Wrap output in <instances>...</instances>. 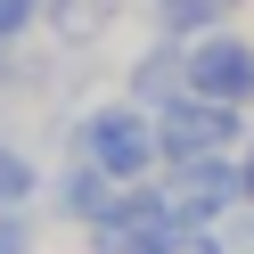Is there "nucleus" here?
Here are the masks:
<instances>
[{
	"mask_svg": "<svg viewBox=\"0 0 254 254\" xmlns=\"http://www.w3.org/2000/svg\"><path fill=\"white\" fill-rule=\"evenodd\" d=\"M172 230H181V213H172L164 181H131V189H115V205L82 230V246L90 254H156Z\"/></svg>",
	"mask_w": 254,
	"mask_h": 254,
	"instance_id": "obj_3",
	"label": "nucleus"
},
{
	"mask_svg": "<svg viewBox=\"0 0 254 254\" xmlns=\"http://www.w3.org/2000/svg\"><path fill=\"white\" fill-rule=\"evenodd\" d=\"M41 17H50V0H0V50H17Z\"/></svg>",
	"mask_w": 254,
	"mask_h": 254,
	"instance_id": "obj_12",
	"label": "nucleus"
},
{
	"mask_svg": "<svg viewBox=\"0 0 254 254\" xmlns=\"http://www.w3.org/2000/svg\"><path fill=\"white\" fill-rule=\"evenodd\" d=\"M115 189H123V181H107V172L90 164V156H66V164L50 172V189H41V197H50V213H58V221L90 230V221H99L107 205H115Z\"/></svg>",
	"mask_w": 254,
	"mask_h": 254,
	"instance_id": "obj_6",
	"label": "nucleus"
},
{
	"mask_svg": "<svg viewBox=\"0 0 254 254\" xmlns=\"http://www.w3.org/2000/svg\"><path fill=\"white\" fill-rule=\"evenodd\" d=\"M0 254H33V221H25V205L0 213Z\"/></svg>",
	"mask_w": 254,
	"mask_h": 254,
	"instance_id": "obj_13",
	"label": "nucleus"
},
{
	"mask_svg": "<svg viewBox=\"0 0 254 254\" xmlns=\"http://www.w3.org/2000/svg\"><path fill=\"white\" fill-rule=\"evenodd\" d=\"M181 90H189V41H164V33H156L148 50L131 58V74H123V99L164 107V99H181Z\"/></svg>",
	"mask_w": 254,
	"mask_h": 254,
	"instance_id": "obj_7",
	"label": "nucleus"
},
{
	"mask_svg": "<svg viewBox=\"0 0 254 254\" xmlns=\"http://www.w3.org/2000/svg\"><path fill=\"white\" fill-rule=\"evenodd\" d=\"M74 156H90V164L107 172V181H156L164 172V139H156V107L139 99H99L82 123H74Z\"/></svg>",
	"mask_w": 254,
	"mask_h": 254,
	"instance_id": "obj_1",
	"label": "nucleus"
},
{
	"mask_svg": "<svg viewBox=\"0 0 254 254\" xmlns=\"http://www.w3.org/2000/svg\"><path fill=\"white\" fill-rule=\"evenodd\" d=\"M156 254H238V246H230V230H213V221H181Z\"/></svg>",
	"mask_w": 254,
	"mask_h": 254,
	"instance_id": "obj_11",
	"label": "nucleus"
},
{
	"mask_svg": "<svg viewBox=\"0 0 254 254\" xmlns=\"http://www.w3.org/2000/svg\"><path fill=\"white\" fill-rule=\"evenodd\" d=\"M156 181H164V197H172V213L181 221H238L246 213V164H238V156H189V164H164L156 172Z\"/></svg>",
	"mask_w": 254,
	"mask_h": 254,
	"instance_id": "obj_4",
	"label": "nucleus"
},
{
	"mask_svg": "<svg viewBox=\"0 0 254 254\" xmlns=\"http://www.w3.org/2000/svg\"><path fill=\"white\" fill-rule=\"evenodd\" d=\"M238 164H246V197H254V131H246V148H238Z\"/></svg>",
	"mask_w": 254,
	"mask_h": 254,
	"instance_id": "obj_14",
	"label": "nucleus"
},
{
	"mask_svg": "<svg viewBox=\"0 0 254 254\" xmlns=\"http://www.w3.org/2000/svg\"><path fill=\"white\" fill-rule=\"evenodd\" d=\"M0 66H8V50H0Z\"/></svg>",
	"mask_w": 254,
	"mask_h": 254,
	"instance_id": "obj_15",
	"label": "nucleus"
},
{
	"mask_svg": "<svg viewBox=\"0 0 254 254\" xmlns=\"http://www.w3.org/2000/svg\"><path fill=\"white\" fill-rule=\"evenodd\" d=\"M238 0H148V33L164 41H205V33H230Z\"/></svg>",
	"mask_w": 254,
	"mask_h": 254,
	"instance_id": "obj_8",
	"label": "nucleus"
},
{
	"mask_svg": "<svg viewBox=\"0 0 254 254\" xmlns=\"http://www.w3.org/2000/svg\"><path fill=\"white\" fill-rule=\"evenodd\" d=\"M189 90H205V99H221V107H254V41L246 33L189 41Z\"/></svg>",
	"mask_w": 254,
	"mask_h": 254,
	"instance_id": "obj_5",
	"label": "nucleus"
},
{
	"mask_svg": "<svg viewBox=\"0 0 254 254\" xmlns=\"http://www.w3.org/2000/svg\"><path fill=\"white\" fill-rule=\"evenodd\" d=\"M41 189H50V181H41V164L17 148V139H0V213H8V205H33Z\"/></svg>",
	"mask_w": 254,
	"mask_h": 254,
	"instance_id": "obj_10",
	"label": "nucleus"
},
{
	"mask_svg": "<svg viewBox=\"0 0 254 254\" xmlns=\"http://www.w3.org/2000/svg\"><path fill=\"white\" fill-rule=\"evenodd\" d=\"M50 41L58 50H90V41L107 33V25H123V0H50Z\"/></svg>",
	"mask_w": 254,
	"mask_h": 254,
	"instance_id": "obj_9",
	"label": "nucleus"
},
{
	"mask_svg": "<svg viewBox=\"0 0 254 254\" xmlns=\"http://www.w3.org/2000/svg\"><path fill=\"white\" fill-rule=\"evenodd\" d=\"M246 107H221L205 90H181V99L156 107V139H164V164H189V156H238L246 148Z\"/></svg>",
	"mask_w": 254,
	"mask_h": 254,
	"instance_id": "obj_2",
	"label": "nucleus"
}]
</instances>
